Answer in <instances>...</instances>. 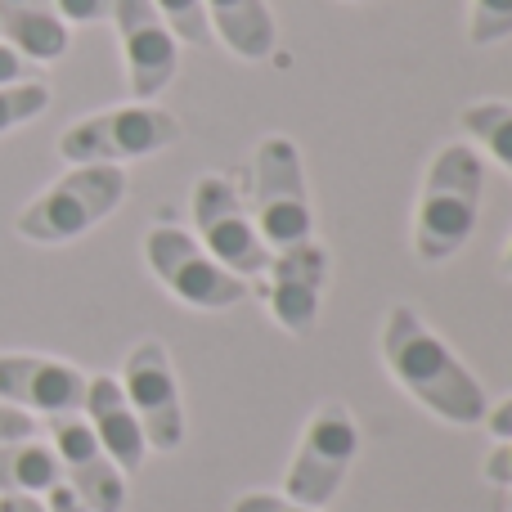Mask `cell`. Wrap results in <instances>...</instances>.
<instances>
[{
	"instance_id": "1",
	"label": "cell",
	"mask_w": 512,
	"mask_h": 512,
	"mask_svg": "<svg viewBox=\"0 0 512 512\" xmlns=\"http://www.w3.org/2000/svg\"><path fill=\"white\" fill-rule=\"evenodd\" d=\"M382 360L405 396H414L432 418L450 427L486 423V387L472 369L427 328L414 306L396 301L382 324Z\"/></svg>"
},
{
	"instance_id": "2",
	"label": "cell",
	"mask_w": 512,
	"mask_h": 512,
	"mask_svg": "<svg viewBox=\"0 0 512 512\" xmlns=\"http://www.w3.org/2000/svg\"><path fill=\"white\" fill-rule=\"evenodd\" d=\"M481 194H486V162L472 144H445L436 149L432 167L418 189L414 212V256L423 265H441L468 248L481 221Z\"/></svg>"
},
{
	"instance_id": "3",
	"label": "cell",
	"mask_w": 512,
	"mask_h": 512,
	"mask_svg": "<svg viewBox=\"0 0 512 512\" xmlns=\"http://www.w3.org/2000/svg\"><path fill=\"white\" fill-rule=\"evenodd\" d=\"M126 198V171L122 167H68L54 180L45 194H36L32 203L18 212L14 230L27 243H45V248H59L72 243L81 234H90L95 225H104L108 216L122 207Z\"/></svg>"
},
{
	"instance_id": "4",
	"label": "cell",
	"mask_w": 512,
	"mask_h": 512,
	"mask_svg": "<svg viewBox=\"0 0 512 512\" xmlns=\"http://www.w3.org/2000/svg\"><path fill=\"white\" fill-rule=\"evenodd\" d=\"M185 126L176 113L158 104H126V108H108V113H90L81 122H72L59 135V158L68 167H122L135 158H153V153L180 144Z\"/></svg>"
},
{
	"instance_id": "5",
	"label": "cell",
	"mask_w": 512,
	"mask_h": 512,
	"mask_svg": "<svg viewBox=\"0 0 512 512\" xmlns=\"http://www.w3.org/2000/svg\"><path fill=\"white\" fill-rule=\"evenodd\" d=\"M252 180H256L252 221H256V234L265 239V248L283 252L315 239V207H310L306 167H301V153L288 135H265L256 144Z\"/></svg>"
},
{
	"instance_id": "6",
	"label": "cell",
	"mask_w": 512,
	"mask_h": 512,
	"mask_svg": "<svg viewBox=\"0 0 512 512\" xmlns=\"http://www.w3.org/2000/svg\"><path fill=\"white\" fill-rule=\"evenodd\" d=\"M355 454H360V427H355V414L337 400L319 405L310 414L306 432L297 441V454L288 463V477H283V495L292 504H306L324 512L342 490L346 472H351Z\"/></svg>"
},
{
	"instance_id": "7",
	"label": "cell",
	"mask_w": 512,
	"mask_h": 512,
	"mask_svg": "<svg viewBox=\"0 0 512 512\" xmlns=\"http://www.w3.org/2000/svg\"><path fill=\"white\" fill-rule=\"evenodd\" d=\"M144 261L171 297L194 310H230L248 297V283L239 274H230L212 252L198 248L194 234L171 221H158L144 234Z\"/></svg>"
},
{
	"instance_id": "8",
	"label": "cell",
	"mask_w": 512,
	"mask_h": 512,
	"mask_svg": "<svg viewBox=\"0 0 512 512\" xmlns=\"http://www.w3.org/2000/svg\"><path fill=\"white\" fill-rule=\"evenodd\" d=\"M189 216H194L198 234H203V248L230 274H239L243 283L261 279V274L270 270V248H265V239L256 234V221L248 207H243L239 189H234L221 171H212V176H203L194 185V194H189Z\"/></svg>"
},
{
	"instance_id": "9",
	"label": "cell",
	"mask_w": 512,
	"mask_h": 512,
	"mask_svg": "<svg viewBox=\"0 0 512 512\" xmlns=\"http://www.w3.org/2000/svg\"><path fill=\"white\" fill-rule=\"evenodd\" d=\"M122 391H126V405H131L149 450L171 454L185 445V405H180L171 351L158 337H144V342L126 355Z\"/></svg>"
},
{
	"instance_id": "10",
	"label": "cell",
	"mask_w": 512,
	"mask_h": 512,
	"mask_svg": "<svg viewBox=\"0 0 512 512\" xmlns=\"http://www.w3.org/2000/svg\"><path fill=\"white\" fill-rule=\"evenodd\" d=\"M113 23H117V41H122L131 99L135 104H153L176 81L180 68L176 36H171L167 18L158 14L153 0H113Z\"/></svg>"
},
{
	"instance_id": "11",
	"label": "cell",
	"mask_w": 512,
	"mask_h": 512,
	"mask_svg": "<svg viewBox=\"0 0 512 512\" xmlns=\"http://www.w3.org/2000/svg\"><path fill=\"white\" fill-rule=\"evenodd\" d=\"M50 450L63 468L68 490L81 499L90 512H122L126 508V477L113 459L104 454V445L95 441L90 423L81 414H54L50 423Z\"/></svg>"
},
{
	"instance_id": "12",
	"label": "cell",
	"mask_w": 512,
	"mask_h": 512,
	"mask_svg": "<svg viewBox=\"0 0 512 512\" xmlns=\"http://www.w3.org/2000/svg\"><path fill=\"white\" fill-rule=\"evenodd\" d=\"M261 279H265V306H270L274 324L292 337H306L319 319V301H324L328 252L315 239L270 252V270Z\"/></svg>"
},
{
	"instance_id": "13",
	"label": "cell",
	"mask_w": 512,
	"mask_h": 512,
	"mask_svg": "<svg viewBox=\"0 0 512 512\" xmlns=\"http://www.w3.org/2000/svg\"><path fill=\"white\" fill-rule=\"evenodd\" d=\"M86 373L50 355H0V400L23 414H81Z\"/></svg>"
},
{
	"instance_id": "14",
	"label": "cell",
	"mask_w": 512,
	"mask_h": 512,
	"mask_svg": "<svg viewBox=\"0 0 512 512\" xmlns=\"http://www.w3.org/2000/svg\"><path fill=\"white\" fill-rule=\"evenodd\" d=\"M81 414H86L90 432H95V441L104 445V454L117 463L122 472H140L144 468V432L140 423H135L131 405H126V391L117 378H108V373H99V378L86 382V405H81Z\"/></svg>"
},
{
	"instance_id": "15",
	"label": "cell",
	"mask_w": 512,
	"mask_h": 512,
	"mask_svg": "<svg viewBox=\"0 0 512 512\" xmlns=\"http://www.w3.org/2000/svg\"><path fill=\"white\" fill-rule=\"evenodd\" d=\"M0 41L32 63H54L68 54V23L54 0H0Z\"/></svg>"
},
{
	"instance_id": "16",
	"label": "cell",
	"mask_w": 512,
	"mask_h": 512,
	"mask_svg": "<svg viewBox=\"0 0 512 512\" xmlns=\"http://www.w3.org/2000/svg\"><path fill=\"white\" fill-rule=\"evenodd\" d=\"M203 9L212 36L230 54H239L248 63H261L274 54L279 32H274V14L265 0H203Z\"/></svg>"
},
{
	"instance_id": "17",
	"label": "cell",
	"mask_w": 512,
	"mask_h": 512,
	"mask_svg": "<svg viewBox=\"0 0 512 512\" xmlns=\"http://www.w3.org/2000/svg\"><path fill=\"white\" fill-rule=\"evenodd\" d=\"M63 481V468L50 445L41 441H9L0 445V495H50Z\"/></svg>"
},
{
	"instance_id": "18",
	"label": "cell",
	"mask_w": 512,
	"mask_h": 512,
	"mask_svg": "<svg viewBox=\"0 0 512 512\" xmlns=\"http://www.w3.org/2000/svg\"><path fill=\"white\" fill-rule=\"evenodd\" d=\"M463 131L477 144H486V153L512 176V104L508 99H477L463 108Z\"/></svg>"
},
{
	"instance_id": "19",
	"label": "cell",
	"mask_w": 512,
	"mask_h": 512,
	"mask_svg": "<svg viewBox=\"0 0 512 512\" xmlns=\"http://www.w3.org/2000/svg\"><path fill=\"white\" fill-rule=\"evenodd\" d=\"M45 108H50V86H45L41 77L18 81V86H0V135L36 122Z\"/></svg>"
},
{
	"instance_id": "20",
	"label": "cell",
	"mask_w": 512,
	"mask_h": 512,
	"mask_svg": "<svg viewBox=\"0 0 512 512\" xmlns=\"http://www.w3.org/2000/svg\"><path fill=\"white\" fill-rule=\"evenodd\" d=\"M512 36V0H472L468 9V41L499 45Z\"/></svg>"
},
{
	"instance_id": "21",
	"label": "cell",
	"mask_w": 512,
	"mask_h": 512,
	"mask_svg": "<svg viewBox=\"0 0 512 512\" xmlns=\"http://www.w3.org/2000/svg\"><path fill=\"white\" fill-rule=\"evenodd\" d=\"M158 14L167 18L171 36L176 41H189V45H207L212 41V27H207V9L203 0H153Z\"/></svg>"
},
{
	"instance_id": "22",
	"label": "cell",
	"mask_w": 512,
	"mask_h": 512,
	"mask_svg": "<svg viewBox=\"0 0 512 512\" xmlns=\"http://www.w3.org/2000/svg\"><path fill=\"white\" fill-rule=\"evenodd\" d=\"M54 14L63 23H104L113 18V0H54Z\"/></svg>"
},
{
	"instance_id": "23",
	"label": "cell",
	"mask_w": 512,
	"mask_h": 512,
	"mask_svg": "<svg viewBox=\"0 0 512 512\" xmlns=\"http://www.w3.org/2000/svg\"><path fill=\"white\" fill-rule=\"evenodd\" d=\"M32 436H36V418L0 400V445H9V441H32Z\"/></svg>"
},
{
	"instance_id": "24",
	"label": "cell",
	"mask_w": 512,
	"mask_h": 512,
	"mask_svg": "<svg viewBox=\"0 0 512 512\" xmlns=\"http://www.w3.org/2000/svg\"><path fill=\"white\" fill-rule=\"evenodd\" d=\"M230 512H319V508H306V504H292L288 495H265V490H252L243 495Z\"/></svg>"
},
{
	"instance_id": "25",
	"label": "cell",
	"mask_w": 512,
	"mask_h": 512,
	"mask_svg": "<svg viewBox=\"0 0 512 512\" xmlns=\"http://www.w3.org/2000/svg\"><path fill=\"white\" fill-rule=\"evenodd\" d=\"M18 81H36V63L0 41V86H18Z\"/></svg>"
},
{
	"instance_id": "26",
	"label": "cell",
	"mask_w": 512,
	"mask_h": 512,
	"mask_svg": "<svg viewBox=\"0 0 512 512\" xmlns=\"http://www.w3.org/2000/svg\"><path fill=\"white\" fill-rule=\"evenodd\" d=\"M481 472H486L490 486H512V441H499Z\"/></svg>"
},
{
	"instance_id": "27",
	"label": "cell",
	"mask_w": 512,
	"mask_h": 512,
	"mask_svg": "<svg viewBox=\"0 0 512 512\" xmlns=\"http://www.w3.org/2000/svg\"><path fill=\"white\" fill-rule=\"evenodd\" d=\"M486 432L495 436V441H512V396L499 400L495 409H486Z\"/></svg>"
},
{
	"instance_id": "28",
	"label": "cell",
	"mask_w": 512,
	"mask_h": 512,
	"mask_svg": "<svg viewBox=\"0 0 512 512\" xmlns=\"http://www.w3.org/2000/svg\"><path fill=\"white\" fill-rule=\"evenodd\" d=\"M45 508H50V512H90V508L68 490V481H59V486L45 495Z\"/></svg>"
},
{
	"instance_id": "29",
	"label": "cell",
	"mask_w": 512,
	"mask_h": 512,
	"mask_svg": "<svg viewBox=\"0 0 512 512\" xmlns=\"http://www.w3.org/2000/svg\"><path fill=\"white\" fill-rule=\"evenodd\" d=\"M0 512H50L36 495H0Z\"/></svg>"
},
{
	"instance_id": "30",
	"label": "cell",
	"mask_w": 512,
	"mask_h": 512,
	"mask_svg": "<svg viewBox=\"0 0 512 512\" xmlns=\"http://www.w3.org/2000/svg\"><path fill=\"white\" fill-rule=\"evenodd\" d=\"M504 274L512 279V239H508V248H504Z\"/></svg>"
},
{
	"instance_id": "31",
	"label": "cell",
	"mask_w": 512,
	"mask_h": 512,
	"mask_svg": "<svg viewBox=\"0 0 512 512\" xmlns=\"http://www.w3.org/2000/svg\"><path fill=\"white\" fill-rule=\"evenodd\" d=\"M355 5H373V0H355Z\"/></svg>"
}]
</instances>
